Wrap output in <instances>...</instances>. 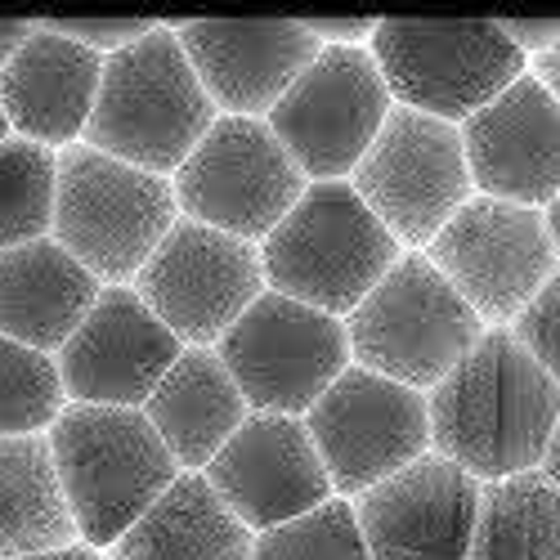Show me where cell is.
Returning <instances> with one entry per match:
<instances>
[{"label": "cell", "mask_w": 560, "mask_h": 560, "mask_svg": "<svg viewBox=\"0 0 560 560\" xmlns=\"http://www.w3.org/2000/svg\"><path fill=\"white\" fill-rule=\"evenodd\" d=\"M431 453L480 485L538 471L560 417V386L511 328H485L476 350L427 395Z\"/></svg>", "instance_id": "1"}, {"label": "cell", "mask_w": 560, "mask_h": 560, "mask_svg": "<svg viewBox=\"0 0 560 560\" xmlns=\"http://www.w3.org/2000/svg\"><path fill=\"white\" fill-rule=\"evenodd\" d=\"M215 117L175 27L158 23L144 40L104 59L100 100L81 144L149 175H171L189 162Z\"/></svg>", "instance_id": "2"}, {"label": "cell", "mask_w": 560, "mask_h": 560, "mask_svg": "<svg viewBox=\"0 0 560 560\" xmlns=\"http://www.w3.org/2000/svg\"><path fill=\"white\" fill-rule=\"evenodd\" d=\"M45 440H50L55 471L77 521V538L95 551L117 547V538L179 476L144 408L68 404Z\"/></svg>", "instance_id": "3"}, {"label": "cell", "mask_w": 560, "mask_h": 560, "mask_svg": "<svg viewBox=\"0 0 560 560\" xmlns=\"http://www.w3.org/2000/svg\"><path fill=\"white\" fill-rule=\"evenodd\" d=\"M395 233L346 179L305 184L296 207L260 243L265 288L323 314H350L399 260Z\"/></svg>", "instance_id": "4"}, {"label": "cell", "mask_w": 560, "mask_h": 560, "mask_svg": "<svg viewBox=\"0 0 560 560\" xmlns=\"http://www.w3.org/2000/svg\"><path fill=\"white\" fill-rule=\"evenodd\" d=\"M346 337L359 368L427 395L476 350L485 323L427 252H408L346 314Z\"/></svg>", "instance_id": "5"}, {"label": "cell", "mask_w": 560, "mask_h": 560, "mask_svg": "<svg viewBox=\"0 0 560 560\" xmlns=\"http://www.w3.org/2000/svg\"><path fill=\"white\" fill-rule=\"evenodd\" d=\"M175 220L179 207L166 175L126 166L90 144L59 153L50 238L72 252L104 288H126V278L144 269Z\"/></svg>", "instance_id": "6"}, {"label": "cell", "mask_w": 560, "mask_h": 560, "mask_svg": "<svg viewBox=\"0 0 560 560\" xmlns=\"http://www.w3.org/2000/svg\"><path fill=\"white\" fill-rule=\"evenodd\" d=\"M368 55L399 108L448 126L480 113L511 81L525 77L516 40L489 19H382Z\"/></svg>", "instance_id": "7"}, {"label": "cell", "mask_w": 560, "mask_h": 560, "mask_svg": "<svg viewBox=\"0 0 560 560\" xmlns=\"http://www.w3.org/2000/svg\"><path fill=\"white\" fill-rule=\"evenodd\" d=\"M215 354L252 412L305 417L350 368V337L341 318L265 288L215 341Z\"/></svg>", "instance_id": "8"}, {"label": "cell", "mask_w": 560, "mask_h": 560, "mask_svg": "<svg viewBox=\"0 0 560 560\" xmlns=\"http://www.w3.org/2000/svg\"><path fill=\"white\" fill-rule=\"evenodd\" d=\"M305 184L265 117H215L189 162L175 171L171 189L184 220L260 247L296 207Z\"/></svg>", "instance_id": "9"}, {"label": "cell", "mask_w": 560, "mask_h": 560, "mask_svg": "<svg viewBox=\"0 0 560 560\" xmlns=\"http://www.w3.org/2000/svg\"><path fill=\"white\" fill-rule=\"evenodd\" d=\"M350 189L399 247H431L435 233L476 198L457 126L399 104L354 166Z\"/></svg>", "instance_id": "10"}, {"label": "cell", "mask_w": 560, "mask_h": 560, "mask_svg": "<svg viewBox=\"0 0 560 560\" xmlns=\"http://www.w3.org/2000/svg\"><path fill=\"white\" fill-rule=\"evenodd\" d=\"M390 108L395 100L368 45H346V50H318L265 121L310 184H328L354 175Z\"/></svg>", "instance_id": "11"}, {"label": "cell", "mask_w": 560, "mask_h": 560, "mask_svg": "<svg viewBox=\"0 0 560 560\" xmlns=\"http://www.w3.org/2000/svg\"><path fill=\"white\" fill-rule=\"evenodd\" d=\"M332 493L359 498L386 476L404 471L408 462L431 453V412L427 395L408 390L390 377H377L350 363L323 390V399L301 417Z\"/></svg>", "instance_id": "12"}, {"label": "cell", "mask_w": 560, "mask_h": 560, "mask_svg": "<svg viewBox=\"0 0 560 560\" xmlns=\"http://www.w3.org/2000/svg\"><path fill=\"white\" fill-rule=\"evenodd\" d=\"M427 260L480 314L485 328H511L538 288L560 269L542 211L471 198L427 247Z\"/></svg>", "instance_id": "13"}, {"label": "cell", "mask_w": 560, "mask_h": 560, "mask_svg": "<svg viewBox=\"0 0 560 560\" xmlns=\"http://www.w3.org/2000/svg\"><path fill=\"white\" fill-rule=\"evenodd\" d=\"M135 292L184 346H215L265 292L260 247L179 215L135 273Z\"/></svg>", "instance_id": "14"}, {"label": "cell", "mask_w": 560, "mask_h": 560, "mask_svg": "<svg viewBox=\"0 0 560 560\" xmlns=\"http://www.w3.org/2000/svg\"><path fill=\"white\" fill-rule=\"evenodd\" d=\"M179 354L184 341L135 288H104L55 363L68 404L144 408Z\"/></svg>", "instance_id": "15"}, {"label": "cell", "mask_w": 560, "mask_h": 560, "mask_svg": "<svg viewBox=\"0 0 560 560\" xmlns=\"http://www.w3.org/2000/svg\"><path fill=\"white\" fill-rule=\"evenodd\" d=\"M480 480L440 453H422L404 471L372 485L354 502V521L372 560H466L480 511Z\"/></svg>", "instance_id": "16"}, {"label": "cell", "mask_w": 560, "mask_h": 560, "mask_svg": "<svg viewBox=\"0 0 560 560\" xmlns=\"http://www.w3.org/2000/svg\"><path fill=\"white\" fill-rule=\"evenodd\" d=\"M202 476L252 534L332 502V480L301 417L247 412V422L229 435Z\"/></svg>", "instance_id": "17"}, {"label": "cell", "mask_w": 560, "mask_h": 560, "mask_svg": "<svg viewBox=\"0 0 560 560\" xmlns=\"http://www.w3.org/2000/svg\"><path fill=\"white\" fill-rule=\"evenodd\" d=\"M471 189L511 207H547L560 194V104L525 72L462 126Z\"/></svg>", "instance_id": "18"}, {"label": "cell", "mask_w": 560, "mask_h": 560, "mask_svg": "<svg viewBox=\"0 0 560 560\" xmlns=\"http://www.w3.org/2000/svg\"><path fill=\"white\" fill-rule=\"evenodd\" d=\"M175 36L224 117H269L323 50L292 19H202L175 27Z\"/></svg>", "instance_id": "19"}, {"label": "cell", "mask_w": 560, "mask_h": 560, "mask_svg": "<svg viewBox=\"0 0 560 560\" xmlns=\"http://www.w3.org/2000/svg\"><path fill=\"white\" fill-rule=\"evenodd\" d=\"M100 81L104 59L95 50L59 36L50 23H36L23 50L0 72V108L14 135L63 153L85 139Z\"/></svg>", "instance_id": "20"}, {"label": "cell", "mask_w": 560, "mask_h": 560, "mask_svg": "<svg viewBox=\"0 0 560 560\" xmlns=\"http://www.w3.org/2000/svg\"><path fill=\"white\" fill-rule=\"evenodd\" d=\"M104 283L55 238L0 252V337L59 354Z\"/></svg>", "instance_id": "21"}, {"label": "cell", "mask_w": 560, "mask_h": 560, "mask_svg": "<svg viewBox=\"0 0 560 560\" xmlns=\"http://www.w3.org/2000/svg\"><path fill=\"white\" fill-rule=\"evenodd\" d=\"M247 399L211 346H184L171 372L144 404L158 440L171 448L179 471H207V462L247 422Z\"/></svg>", "instance_id": "22"}, {"label": "cell", "mask_w": 560, "mask_h": 560, "mask_svg": "<svg viewBox=\"0 0 560 560\" xmlns=\"http://www.w3.org/2000/svg\"><path fill=\"white\" fill-rule=\"evenodd\" d=\"M256 534L224 506L202 471L175 485L113 547V560H252Z\"/></svg>", "instance_id": "23"}, {"label": "cell", "mask_w": 560, "mask_h": 560, "mask_svg": "<svg viewBox=\"0 0 560 560\" xmlns=\"http://www.w3.org/2000/svg\"><path fill=\"white\" fill-rule=\"evenodd\" d=\"M72 542L81 538L55 471L50 440L0 435V560H19Z\"/></svg>", "instance_id": "24"}, {"label": "cell", "mask_w": 560, "mask_h": 560, "mask_svg": "<svg viewBox=\"0 0 560 560\" xmlns=\"http://www.w3.org/2000/svg\"><path fill=\"white\" fill-rule=\"evenodd\" d=\"M466 560H560V489L542 471L485 485Z\"/></svg>", "instance_id": "25"}, {"label": "cell", "mask_w": 560, "mask_h": 560, "mask_svg": "<svg viewBox=\"0 0 560 560\" xmlns=\"http://www.w3.org/2000/svg\"><path fill=\"white\" fill-rule=\"evenodd\" d=\"M59 153L10 135L0 144V252L27 247L55 233Z\"/></svg>", "instance_id": "26"}, {"label": "cell", "mask_w": 560, "mask_h": 560, "mask_svg": "<svg viewBox=\"0 0 560 560\" xmlns=\"http://www.w3.org/2000/svg\"><path fill=\"white\" fill-rule=\"evenodd\" d=\"M68 408L55 354L0 337V435H45Z\"/></svg>", "instance_id": "27"}, {"label": "cell", "mask_w": 560, "mask_h": 560, "mask_svg": "<svg viewBox=\"0 0 560 560\" xmlns=\"http://www.w3.org/2000/svg\"><path fill=\"white\" fill-rule=\"evenodd\" d=\"M252 560H372L354 521V502L332 498L305 516L256 534Z\"/></svg>", "instance_id": "28"}, {"label": "cell", "mask_w": 560, "mask_h": 560, "mask_svg": "<svg viewBox=\"0 0 560 560\" xmlns=\"http://www.w3.org/2000/svg\"><path fill=\"white\" fill-rule=\"evenodd\" d=\"M511 332H516V341L534 354V363L560 386V269L538 288V296L516 314Z\"/></svg>", "instance_id": "29"}, {"label": "cell", "mask_w": 560, "mask_h": 560, "mask_svg": "<svg viewBox=\"0 0 560 560\" xmlns=\"http://www.w3.org/2000/svg\"><path fill=\"white\" fill-rule=\"evenodd\" d=\"M50 27L68 40L85 45V50H95L100 59H108V55H121L126 45L144 40L158 23H149V19H50Z\"/></svg>", "instance_id": "30"}, {"label": "cell", "mask_w": 560, "mask_h": 560, "mask_svg": "<svg viewBox=\"0 0 560 560\" xmlns=\"http://www.w3.org/2000/svg\"><path fill=\"white\" fill-rule=\"evenodd\" d=\"M310 36L323 45V50H346V45H363L372 40V32H377V23L372 19H314L305 23Z\"/></svg>", "instance_id": "31"}, {"label": "cell", "mask_w": 560, "mask_h": 560, "mask_svg": "<svg viewBox=\"0 0 560 560\" xmlns=\"http://www.w3.org/2000/svg\"><path fill=\"white\" fill-rule=\"evenodd\" d=\"M502 32L516 40V50L521 55H547L551 45L560 40V19H506L502 23Z\"/></svg>", "instance_id": "32"}, {"label": "cell", "mask_w": 560, "mask_h": 560, "mask_svg": "<svg viewBox=\"0 0 560 560\" xmlns=\"http://www.w3.org/2000/svg\"><path fill=\"white\" fill-rule=\"evenodd\" d=\"M36 32V23H23V19H0V72L10 68V59L23 50V40Z\"/></svg>", "instance_id": "33"}, {"label": "cell", "mask_w": 560, "mask_h": 560, "mask_svg": "<svg viewBox=\"0 0 560 560\" xmlns=\"http://www.w3.org/2000/svg\"><path fill=\"white\" fill-rule=\"evenodd\" d=\"M534 77L547 85V95L560 104V40L551 45L547 55H538V59H534Z\"/></svg>", "instance_id": "34"}, {"label": "cell", "mask_w": 560, "mask_h": 560, "mask_svg": "<svg viewBox=\"0 0 560 560\" xmlns=\"http://www.w3.org/2000/svg\"><path fill=\"white\" fill-rule=\"evenodd\" d=\"M538 471L560 489V417H556V427H551V440L542 448V462H538Z\"/></svg>", "instance_id": "35"}, {"label": "cell", "mask_w": 560, "mask_h": 560, "mask_svg": "<svg viewBox=\"0 0 560 560\" xmlns=\"http://www.w3.org/2000/svg\"><path fill=\"white\" fill-rule=\"evenodd\" d=\"M19 560H104V551L72 542V547H55V551H36V556H19Z\"/></svg>", "instance_id": "36"}, {"label": "cell", "mask_w": 560, "mask_h": 560, "mask_svg": "<svg viewBox=\"0 0 560 560\" xmlns=\"http://www.w3.org/2000/svg\"><path fill=\"white\" fill-rule=\"evenodd\" d=\"M542 224H547V238H551V247H556V260H560V194L542 207Z\"/></svg>", "instance_id": "37"}, {"label": "cell", "mask_w": 560, "mask_h": 560, "mask_svg": "<svg viewBox=\"0 0 560 560\" xmlns=\"http://www.w3.org/2000/svg\"><path fill=\"white\" fill-rule=\"evenodd\" d=\"M10 139V121H5V108H0V144Z\"/></svg>", "instance_id": "38"}]
</instances>
